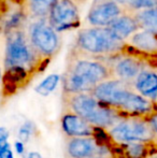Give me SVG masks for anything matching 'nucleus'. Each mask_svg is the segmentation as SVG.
<instances>
[{
  "label": "nucleus",
  "instance_id": "obj_6",
  "mask_svg": "<svg viewBox=\"0 0 157 158\" xmlns=\"http://www.w3.org/2000/svg\"><path fill=\"white\" fill-rule=\"evenodd\" d=\"M103 132L110 146L157 141L149 122L140 117H123Z\"/></svg>",
  "mask_w": 157,
  "mask_h": 158
},
{
  "label": "nucleus",
  "instance_id": "obj_15",
  "mask_svg": "<svg viewBox=\"0 0 157 158\" xmlns=\"http://www.w3.org/2000/svg\"><path fill=\"white\" fill-rule=\"evenodd\" d=\"M132 87L138 94L147 99L155 102L157 101V69L147 66L138 75Z\"/></svg>",
  "mask_w": 157,
  "mask_h": 158
},
{
  "label": "nucleus",
  "instance_id": "obj_8",
  "mask_svg": "<svg viewBox=\"0 0 157 158\" xmlns=\"http://www.w3.org/2000/svg\"><path fill=\"white\" fill-rule=\"evenodd\" d=\"M65 153L67 158H87L113 155L107 137L101 138H70L66 139Z\"/></svg>",
  "mask_w": 157,
  "mask_h": 158
},
{
  "label": "nucleus",
  "instance_id": "obj_1",
  "mask_svg": "<svg viewBox=\"0 0 157 158\" xmlns=\"http://www.w3.org/2000/svg\"><path fill=\"white\" fill-rule=\"evenodd\" d=\"M4 38L1 93L2 97H10L28 85L37 73L45 69L48 63L42 60L31 48L25 28L8 33Z\"/></svg>",
  "mask_w": 157,
  "mask_h": 158
},
{
  "label": "nucleus",
  "instance_id": "obj_31",
  "mask_svg": "<svg viewBox=\"0 0 157 158\" xmlns=\"http://www.w3.org/2000/svg\"><path fill=\"white\" fill-rule=\"evenodd\" d=\"M156 103H157V101H156Z\"/></svg>",
  "mask_w": 157,
  "mask_h": 158
},
{
  "label": "nucleus",
  "instance_id": "obj_21",
  "mask_svg": "<svg viewBox=\"0 0 157 158\" xmlns=\"http://www.w3.org/2000/svg\"><path fill=\"white\" fill-rule=\"evenodd\" d=\"M36 129H37V127L32 122H25L19 129V132H17L19 139L17 140L25 144L26 142L29 141L32 135L36 133Z\"/></svg>",
  "mask_w": 157,
  "mask_h": 158
},
{
  "label": "nucleus",
  "instance_id": "obj_11",
  "mask_svg": "<svg viewBox=\"0 0 157 158\" xmlns=\"http://www.w3.org/2000/svg\"><path fill=\"white\" fill-rule=\"evenodd\" d=\"M124 8L112 0H94L86 15L90 27H109L124 12Z\"/></svg>",
  "mask_w": 157,
  "mask_h": 158
},
{
  "label": "nucleus",
  "instance_id": "obj_26",
  "mask_svg": "<svg viewBox=\"0 0 157 158\" xmlns=\"http://www.w3.org/2000/svg\"><path fill=\"white\" fill-rule=\"evenodd\" d=\"M112 1L116 2V3L119 4V6H122L123 8L125 6V4H126V0H112Z\"/></svg>",
  "mask_w": 157,
  "mask_h": 158
},
{
  "label": "nucleus",
  "instance_id": "obj_23",
  "mask_svg": "<svg viewBox=\"0 0 157 158\" xmlns=\"http://www.w3.org/2000/svg\"><path fill=\"white\" fill-rule=\"evenodd\" d=\"M14 148H15V152L19 155H23L24 152H25V144L23 142L16 140V142L14 143Z\"/></svg>",
  "mask_w": 157,
  "mask_h": 158
},
{
  "label": "nucleus",
  "instance_id": "obj_17",
  "mask_svg": "<svg viewBox=\"0 0 157 158\" xmlns=\"http://www.w3.org/2000/svg\"><path fill=\"white\" fill-rule=\"evenodd\" d=\"M27 16L22 8L21 3H17L14 9L9 10L4 14L3 19L0 24V31L4 35L12 31H16L19 29H24L27 24Z\"/></svg>",
  "mask_w": 157,
  "mask_h": 158
},
{
  "label": "nucleus",
  "instance_id": "obj_12",
  "mask_svg": "<svg viewBox=\"0 0 157 158\" xmlns=\"http://www.w3.org/2000/svg\"><path fill=\"white\" fill-rule=\"evenodd\" d=\"M60 127L66 139L70 138H101L103 130L96 128L89 123L69 111H61Z\"/></svg>",
  "mask_w": 157,
  "mask_h": 158
},
{
  "label": "nucleus",
  "instance_id": "obj_25",
  "mask_svg": "<svg viewBox=\"0 0 157 158\" xmlns=\"http://www.w3.org/2000/svg\"><path fill=\"white\" fill-rule=\"evenodd\" d=\"M26 158H43V157H42V155L40 154L39 152H37V151H32V152L28 153L27 157Z\"/></svg>",
  "mask_w": 157,
  "mask_h": 158
},
{
  "label": "nucleus",
  "instance_id": "obj_18",
  "mask_svg": "<svg viewBox=\"0 0 157 158\" xmlns=\"http://www.w3.org/2000/svg\"><path fill=\"white\" fill-rule=\"evenodd\" d=\"M57 0H19L28 19H48Z\"/></svg>",
  "mask_w": 157,
  "mask_h": 158
},
{
  "label": "nucleus",
  "instance_id": "obj_13",
  "mask_svg": "<svg viewBox=\"0 0 157 158\" xmlns=\"http://www.w3.org/2000/svg\"><path fill=\"white\" fill-rule=\"evenodd\" d=\"M126 53L140 58H157V35L140 29L126 41Z\"/></svg>",
  "mask_w": 157,
  "mask_h": 158
},
{
  "label": "nucleus",
  "instance_id": "obj_24",
  "mask_svg": "<svg viewBox=\"0 0 157 158\" xmlns=\"http://www.w3.org/2000/svg\"><path fill=\"white\" fill-rule=\"evenodd\" d=\"M0 158H15L14 153H13V151H12V148L9 146L8 148L2 151V152L0 153Z\"/></svg>",
  "mask_w": 157,
  "mask_h": 158
},
{
  "label": "nucleus",
  "instance_id": "obj_22",
  "mask_svg": "<svg viewBox=\"0 0 157 158\" xmlns=\"http://www.w3.org/2000/svg\"><path fill=\"white\" fill-rule=\"evenodd\" d=\"M147 121L149 122L150 126L152 127V129H153V131L155 132L157 137V113L156 114H153L152 116H150L149 118H147Z\"/></svg>",
  "mask_w": 157,
  "mask_h": 158
},
{
  "label": "nucleus",
  "instance_id": "obj_19",
  "mask_svg": "<svg viewBox=\"0 0 157 158\" xmlns=\"http://www.w3.org/2000/svg\"><path fill=\"white\" fill-rule=\"evenodd\" d=\"M141 29H145L157 35V6L134 13Z\"/></svg>",
  "mask_w": 157,
  "mask_h": 158
},
{
  "label": "nucleus",
  "instance_id": "obj_27",
  "mask_svg": "<svg viewBox=\"0 0 157 158\" xmlns=\"http://www.w3.org/2000/svg\"><path fill=\"white\" fill-rule=\"evenodd\" d=\"M87 158H115L114 155H105V156H94V157H87Z\"/></svg>",
  "mask_w": 157,
  "mask_h": 158
},
{
  "label": "nucleus",
  "instance_id": "obj_4",
  "mask_svg": "<svg viewBox=\"0 0 157 158\" xmlns=\"http://www.w3.org/2000/svg\"><path fill=\"white\" fill-rule=\"evenodd\" d=\"M61 103L63 110L79 115L90 125L101 130L110 128L123 118L114 110L99 102L92 93H63Z\"/></svg>",
  "mask_w": 157,
  "mask_h": 158
},
{
  "label": "nucleus",
  "instance_id": "obj_28",
  "mask_svg": "<svg viewBox=\"0 0 157 158\" xmlns=\"http://www.w3.org/2000/svg\"><path fill=\"white\" fill-rule=\"evenodd\" d=\"M73 1H76V3H78V6H80V4H82V3H84V2L86 1V0H73Z\"/></svg>",
  "mask_w": 157,
  "mask_h": 158
},
{
  "label": "nucleus",
  "instance_id": "obj_7",
  "mask_svg": "<svg viewBox=\"0 0 157 158\" xmlns=\"http://www.w3.org/2000/svg\"><path fill=\"white\" fill-rule=\"evenodd\" d=\"M134 92V88L131 84L116 79H109L95 86L90 93L99 102L121 115L122 110Z\"/></svg>",
  "mask_w": 157,
  "mask_h": 158
},
{
  "label": "nucleus",
  "instance_id": "obj_20",
  "mask_svg": "<svg viewBox=\"0 0 157 158\" xmlns=\"http://www.w3.org/2000/svg\"><path fill=\"white\" fill-rule=\"evenodd\" d=\"M60 82L61 75L58 74V73H52V74L48 75L44 80H42L35 87V92L38 95L42 96V97H46L56 89Z\"/></svg>",
  "mask_w": 157,
  "mask_h": 158
},
{
  "label": "nucleus",
  "instance_id": "obj_9",
  "mask_svg": "<svg viewBox=\"0 0 157 158\" xmlns=\"http://www.w3.org/2000/svg\"><path fill=\"white\" fill-rule=\"evenodd\" d=\"M48 21L59 33L76 29L81 25L78 3L73 0H57L48 14Z\"/></svg>",
  "mask_w": 157,
  "mask_h": 158
},
{
  "label": "nucleus",
  "instance_id": "obj_10",
  "mask_svg": "<svg viewBox=\"0 0 157 158\" xmlns=\"http://www.w3.org/2000/svg\"><path fill=\"white\" fill-rule=\"evenodd\" d=\"M107 61L111 69L112 79L119 80L131 85L141 71L149 66L143 58L126 52L111 59H107Z\"/></svg>",
  "mask_w": 157,
  "mask_h": 158
},
{
  "label": "nucleus",
  "instance_id": "obj_5",
  "mask_svg": "<svg viewBox=\"0 0 157 158\" xmlns=\"http://www.w3.org/2000/svg\"><path fill=\"white\" fill-rule=\"evenodd\" d=\"M25 32L37 55L48 64L58 54L63 46L60 33L51 26L48 19H28Z\"/></svg>",
  "mask_w": 157,
  "mask_h": 158
},
{
  "label": "nucleus",
  "instance_id": "obj_30",
  "mask_svg": "<svg viewBox=\"0 0 157 158\" xmlns=\"http://www.w3.org/2000/svg\"><path fill=\"white\" fill-rule=\"evenodd\" d=\"M150 158H157V155H154V156H152V157H150Z\"/></svg>",
  "mask_w": 157,
  "mask_h": 158
},
{
  "label": "nucleus",
  "instance_id": "obj_2",
  "mask_svg": "<svg viewBox=\"0 0 157 158\" xmlns=\"http://www.w3.org/2000/svg\"><path fill=\"white\" fill-rule=\"evenodd\" d=\"M109 79H112V74L107 59L84 56L71 50L61 75L63 93H90L95 86Z\"/></svg>",
  "mask_w": 157,
  "mask_h": 158
},
{
  "label": "nucleus",
  "instance_id": "obj_16",
  "mask_svg": "<svg viewBox=\"0 0 157 158\" xmlns=\"http://www.w3.org/2000/svg\"><path fill=\"white\" fill-rule=\"evenodd\" d=\"M108 28L124 42L141 29L136 14L128 11H124L123 14L118 16Z\"/></svg>",
  "mask_w": 157,
  "mask_h": 158
},
{
  "label": "nucleus",
  "instance_id": "obj_29",
  "mask_svg": "<svg viewBox=\"0 0 157 158\" xmlns=\"http://www.w3.org/2000/svg\"><path fill=\"white\" fill-rule=\"evenodd\" d=\"M2 93H1V88H0V102H1V100H2Z\"/></svg>",
  "mask_w": 157,
  "mask_h": 158
},
{
  "label": "nucleus",
  "instance_id": "obj_14",
  "mask_svg": "<svg viewBox=\"0 0 157 158\" xmlns=\"http://www.w3.org/2000/svg\"><path fill=\"white\" fill-rule=\"evenodd\" d=\"M115 158H150L157 155V141L112 145Z\"/></svg>",
  "mask_w": 157,
  "mask_h": 158
},
{
  "label": "nucleus",
  "instance_id": "obj_3",
  "mask_svg": "<svg viewBox=\"0 0 157 158\" xmlns=\"http://www.w3.org/2000/svg\"><path fill=\"white\" fill-rule=\"evenodd\" d=\"M84 56L111 59L126 51V42L118 39L108 27H84L76 33L72 48Z\"/></svg>",
  "mask_w": 157,
  "mask_h": 158
}]
</instances>
